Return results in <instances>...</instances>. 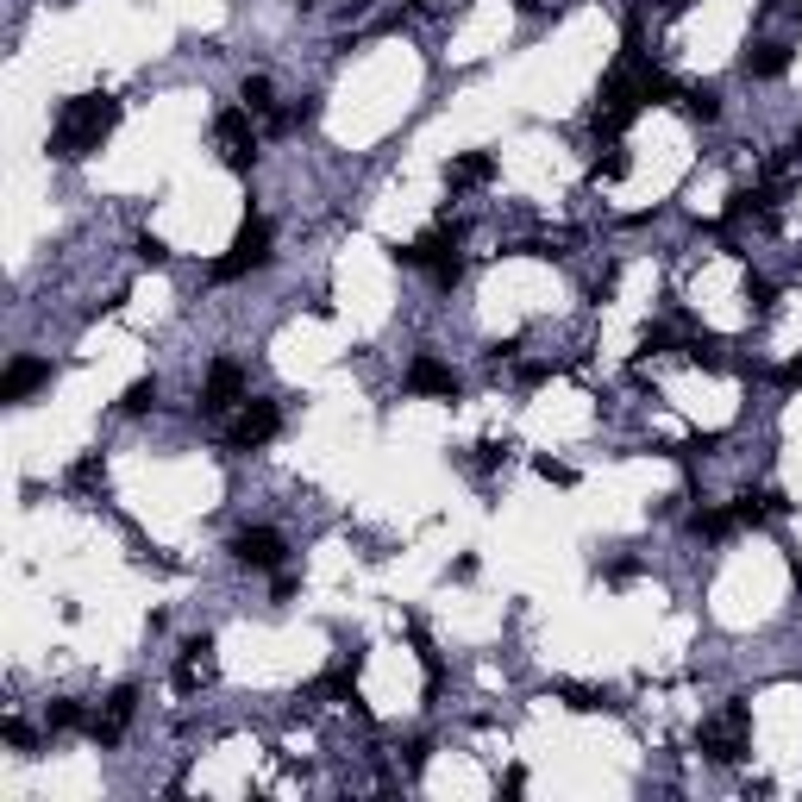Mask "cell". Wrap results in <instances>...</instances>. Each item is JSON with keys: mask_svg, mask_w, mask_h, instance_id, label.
<instances>
[{"mask_svg": "<svg viewBox=\"0 0 802 802\" xmlns=\"http://www.w3.org/2000/svg\"><path fill=\"white\" fill-rule=\"evenodd\" d=\"M113 126H120V101H113V94H76V101H63L44 151H51L57 163H82L88 151H101V138Z\"/></svg>", "mask_w": 802, "mask_h": 802, "instance_id": "obj_1", "label": "cell"}, {"mask_svg": "<svg viewBox=\"0 0 802 802\" xmlns=\"http://www.w3.org/2000/svg\"><path fill=\"white\" fill-rule=\"evenodd\" d=\"M270 94H276L270 76H245V107H251V113H270Z\"/></svg>", "mask_w": 802, "mask_h": 802, "instance_id": "obj_19", "label": "cell"}, {"mask_svg": "<svg viewBox=\"0 0 802 802\" xmlns=\"http://www.w3.org/2000/svg\"><path fill=\"white\" fill-rule=\"evenodd\" d=\"M746 727H752V715L740 709H727V715H715V721H702V734H696V746L709 752L715 765H734V759H746Z\"/></svg>", "mask_w": 802, "mask_h": 802, "instance_id": "obj_5", "label": "cell"}, {"mask_svg": "<svg viewBox=\"0 0 802 802\" xmlns=\"http://www.w3.org/2000/svg\"><path fill=\"white\" fill-rule=\"evenodd\" d=\"M138 257H145V264H170V245H163L157 232H145V239H138Z\"/></svg>", "mask_w": 802, "mask_h": 802, "instance_id": "obj_21", "label": "cell"}, {"mask_svg": "<svg viewBox=\"0 0 802 802\" xmlns=\"http://www.w3.org/2000/svg\"><path fill=\"white\" fill-rule=\"evenodd\" d=\"M0 734H7V746H32V727H26V721H7Z\"/></svg>", "mask_w": 802, "mask_h": 802, "instance_id": "obj_26", "label": "cell"}, {"mask_svg": "<svg viewBox=\"0 0 802 802\" xmlns=\"http://www.w3.org/2000/svg\"><path fill=\"white\" fill-rule=\"evenodd\" d=\"M132 715H138V690H132V683H120V690L107 696V715H88V740L94 746H120V734L132 727Z\"/></svg>", "mask_w": 802, "mask_h": 802, "instance_id": "obj_7", "label": "cell"}, {"mask_svg": "<svg viewBox=\"0 0 802 802\" xmlns=\"http://www.w3.org/2000/svg\"><path fill=\"white\" fill-rule=\"evenodd\" d=\"M558 696H564V709H577V715H602V709H615V696L596 690V683H558Z\"/></svg>", "mask_w": 802, "mask_h": 802, "instance_id": "obj_14", "label": "cell"}, {"mask_svg": "<svg viewBox=\"0 0 802 802\" xmlns=\"http://www.w3.org/2000/svg\"><path fill=\"white\" fill-rule=\"evenodd\" d=\"M734 514H740V527H759V521H765V508H759V495H740V502H734Z\"/></svg>", "mask_w": 802, "mask_h": 802, "instance_id": "obj_24", "label": "cell"}, {"mask_svg": "<svg viewBox=\"0 0 802 802\" xmlns=\"http://www.w3.org/2000/svg\"><path fill=\"white\" fill-rule=\"evenodd\" d=\"M282 552H289V546H282V533H276V527H245L239 539H232V558H239L245 571H276Z\"/></svg>", "mask_w": 802, "mask_h": 802, "instance_id": "obj_8", "label": "cell"}, {"mask_svg": "<svg viewBox=\"0 0 802 802\" xmlns=\"http://www.w3.org/2000/svg\"><path fill=\"white\" fill-rule=\"evenodd\" d=\"M151 401H157V383H151V376H145V383H132V389L120 395V408H126V414H145Z\"/></svg>", "mask_w": 802, "mask_h": 802, "instance_id": "obj_18", "label": "cell"}, {"mask_svg": "<svg viewBox=\"0 0 802 802\" xmlns=\"http://www.w3.org/2000/svg\"><path fill=\"white\" fill-rule=\"evenodd\" d=\"M214 145H220V163L232 176H245L257 163V132H251V107H226L214 120Z\"/></svg>", "mask_w": 802, "mask_h": 802, "instance_id": "obj_4", "label": "cell"}, {"mask_svg": "<svg viewBox=\"0 0 802 802\" xmlns=\"http://www.w3.org/2000/svg\"><path fill=\"white\" fill-rule=\"evenodd\" d=\"M777 383H784V389H802V358H796V364H784V370H777Z\"/></svg>", "mask_w": 802, "mask_h": 802, "instance_id": "obj_27", "label": "cell"}, {"mask_svg": "<svg viewBox=\"0 0 802 802\" xmlns=\"http://www.w3.org/2000/svg\"><path fill=\"white\" fill-rule=\"evenodd\" d=\"M408 389H414V395H439V401H458V376L445 370L439 358H414V364H408Z\"/></svg>", "mask_w": 802, "mask_h": 802, "instance_id": "obj_11", "label": "cell"}, {"mask_svg": "<svg viewBox=\"0 0 802 802\" xmlns=\"http://www.w3.org/2000/svg\"><path fill=\"white\" fill-rule=\"evenodd\" d=\"M690 527H696V539H727V533L740 527V514H734V508H702Z\"/></svg>", "mask_w": 802, "mask_h": 802, "instance_id": "obj_16", "label": "cell"}, {"mask_svg": "<svg viewBox=\"0 0 802 802\" xmlns=\"http://www.w3.org/2000/svg\"><path fill=\"white\" fill-rule=\"evenodd\" d=\"M746 301H752V308H771V282L765 276H746Z\"/></svg>", "mask_w": 802, "mask_h": 802, "instance_id": "obj_25", "label": "cell"}, {"mask_svg": "<svg viewBox=\"0 0 802 802\" xmlns=\"http://www.w3.org/2000/svg\"><path fill=\"white\" fill-rule=\"evenodd\" d=\"M270 239H276L270 220H257V214H251L239 232H232L226 257L214 264V282H239V276H251V270H264V264H270Z\"/></svg>", "mask_w": 802, "mask_h": 802, "instance_id": "obj_2", "label": "cell"}, {"mask_svg": "<svg viewBox=\"0 0 802 802\" xmlns=\"http://www.w3.org/2000/svg\"><path fill=\"white\" fill-rule=\"evenodd\" d=\"M796 157H802V132H796Z\"/></svg>", "mask_w": 802, "mask_h": 802, "instance_id": "obj_29", "label": "cell"}, {"mask_svg": "<svg viewBox=\"0 0 802 802\" xmlns=\"http://www.w3.org/2000/svg\"><path fill=\"white\" fill-rule=\"evenodd\" d=\"M640 107H646V101H640V88H633V63H627V69H615V76L602 82V94H596V132H602V138L627 132Z\"/></svg>", "mask_w": 802, "mask_h": 802, "instance_id": "obj_3", "label": "cell"}, {"mask_svg": "<svg viewBox=\"0 0 802 802\" xmlns=\"http://www.w3.org/2000/svg\"><path fill=\"white\" fill-rule=\"evenodd\" d=\"M740 69H746L752 82H777L790 69V51H784V44H752V51L740 57Z\"/></svg>", "mask_w": 802, "mask_h": 802, "instance_id": "obj_13", "label": "cell"}, {"mask_svg": "<svg viewBox=\"0 0 802 802\" xmlns=\"http://www.w3.org/2000/svg\"><path fill=\"white\" fill-rule=\"evenodd\" d=\"M76 483H82V489L107 483V464H101V458H82V464H76Z\"/></svg>", "mask_w": 802, "mask_h": 802, "instance_id": "obj_23", "label": "cell"}, {"mask_svg": "<svg viewBox=\"0 0 802 802\" xmlns=\"http://www.w3.org/2000/svg\"><path fill=\"white\" fill-rule=\"evenodd\" d=\"M677 107L690 113V120H702V126L721 120V94L715 88H677Z\"/></svg>", "mask_w": 802, "mask_h": 802, "instance_id": "obj_15", "label": "cell"}, {"mask_svg": "<svg viewBox=\"0 0 802 802\" xmlns=\"http://www.w3.org/2000/svg\"><path fill=\"white\" fill-rule=\"evenodd\" d=\"M683 7H690V0H671V13H683Z\"/></svg>", "mask_w": 802, "mask_h": 802, "instance_id": "obj_28", "label": "cell"}, {"mask_svg": "<svg viewBox=\"0 0 802 802\" xmlns=\"http://www.w3.org/2000/svg\"><path fill=\"white\" fill-rule=\"evenodd\" d=\"M533 470H539L546 483H558V489H571V483H577V470H571V464H558V458H539Z\"/></svg>", "mask_w": 802, "mask_h": 802, "instance_id": "obj_20", "label": "cell"}, {"mask_svg": "<svg viewBox=\"0 0 802 802\" xmlns=\"http://www.w3.org/2000/svg\"><path fill=\"white\" fill-rule=\"evenodd\" d=\"M796 13H802V0H796Z\"/></svg>", "mask_w": 802, "mask_h": 802, "instance_id": "obj_30", "label": "cell"}, {"mask_svg": "<svg viewBox=\"0 0 802 802\" xmlns=\"http://www.w3.org/2000/svg\"><path fill=\"white\" fill-rule=\"evenodd\" d=\"M489 176H495V157H489V151H464V157L445 163V188H452V195H464V188H483Z\"/></svg>", "mask_w": 802, "mask_h": 802, "instance_id": "obj_12", "label": "cell"}, {"mask_svg": "<svg viewBox=\"0 0 802 802\" xmlns=\"http://www.w3.org/2000/svg\"><path fill=\"white\" fill-rule=\"evenodd\" d=\"M239 395H245V370L220 358L214 370H207V383H201V414H226Z\"/></svg>", "mask_w": 802, "mask_h": 802, "instance_id": "obj_9", "label": "cell"}, {"mask_svg": "<svg viewBox=\"0 0 802 802\" xmlns=\"http://www.w3.org/2000/svg\"><path fill=\"white\" fill-rule=\"evenodd\" d=\"M282 427V414H276V401H245L239 414H232V427H226V445L232 452H257V445H270Z\"/></svg>", "mask_w": 802, "mask_h": 802, "instance_id": "obj_6", "label": "cell"}, {"mask_svg": "<svg viewBox=\"0 0 802 802\" xmlns=\"http://www.w3.org/2000/svg\"><path fill=\"white\" fill-rule=\"evenodd\" d=\"M596 176L621 182V176H627V151H608V157H596Z\"/></svg>", "mask_w": 802, "mask_h": 802, "instance_id": "obj_22", "label": "cell"}, {"mask_svg": "<svg viewBox=\"0 0 802 802\" xmlns=\"http://www.w3.org/2000/svg\"><path fill=\"white\" fill-rule=\"evenodd\" d=\"M44 727H51V734H76V727H88V709H82V702H51Z\"/></svg>", "mask_w": 802, "mask_h": 802, "instance_id": "obj_17", "label": "cell"}, {"mask_svg": "<svg viewBox=\"0 0 802 802\" xmlns=\"http://www.w3.org/2000/svg\"><path fill=\"white\" fill-rule=\"evenodd\" d=\"M44 383H51V364H44V358H13L7 376H0V401H26Z\"/></svg>", "mask_w": 802, "mask_h": 802, "instance_id": "obj_10", "label": "cell"}]
</instances>
